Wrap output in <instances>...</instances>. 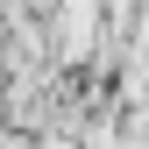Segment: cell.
<instances>
[{
    "instance_id": "6da1fadb",
    "label": "cell",
    "mask_w": 149,
    "mask_h": 149,
    "mask_svg": "<svg viewBox=\"0 0 149 149\" xmlns=\"http://www.w3.org/2000/svg\"><path fill=\"white\" fill-rule=\"evenodd\" d=\"M92 36H100V7L92 0H57V50L64 57H85Z\"/></svg>"
}]
</instances>
